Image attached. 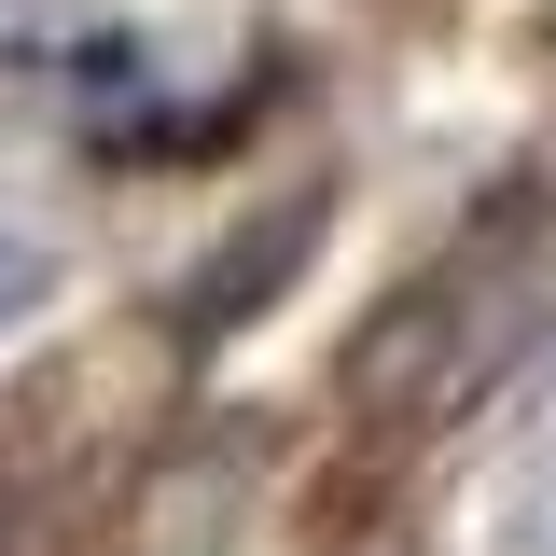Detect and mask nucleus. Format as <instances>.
Segmentation results:
<instances>
[{"instance_id":"obj_1","label":"nucleus","mask_w":556,"mask_h":556,"mask_svg":"<svg viewBox=\"0 0 556 556\" xmlns=\"http://www.w3.org/2000/svg\"><path fill=\"white\" fill-rule=\"evenodd\" d=\"M543 334V195H501L486 223H459L431 265L348 334V417L362 431H445V417H473L501 376H515V348Z\"/></svg>"},{"instance_id":"obj_2","label":"nucleus","mask_w":556,"mask_h":556,"mask_svg":"<svg viewBox=\"0 0 556 556\" xmlns=\"http://www.w3.org/2000/svg\"><path fill=\"white\" fill-rule=\"evenodd\" d=\"M0 556H28V501H14V473H0Z\"/></svg>"}]
</instances>
